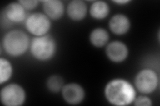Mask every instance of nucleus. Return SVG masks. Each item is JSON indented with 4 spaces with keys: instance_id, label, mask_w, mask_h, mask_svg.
I'll return each mask as SVG.
<instances>
[{
    "instance_id": "9",
    "label": "nucleus",
    "mask_w": 160,
    "mask_h": 106,
    "mask_svg": "<svg viewBox=\"0 0 160 106\" xmlns=\"http://www.w3.org/2000/svg\"><path fill=\"white\" fill-rule=\"evenodd\" d=\"M106 56L114 63H121L128 57L129 50L127 45L119 41H114L108 43L106 48Z\"/></svg>"
},
{
    "instance_id": "13",
    "label": "nucleus",
    "mask_w": 160,
    "mask_h": 106,
    "mask_svg": "<svg viewBox=\"0 0 160 106\" xmlns=\"http://www.w3.org/2000/svg\"><path fill=\"white\" fill-rule=\"evenodd\" d=\"M109 35L105 29H94L89 35V41L93 47L102 48L108 44Z\"/></svg>"
},
{
    "instance_id": "14",
    "label": "nucleus",
    "mask_w": 160,
    "mask_h": 106,
    "mask_svg": "<svg viewBox=\"0 0 160 106\" xmlns=\"http://www.w3.org/2000/svg\"><path fill=\"white\" fill-rule=\"evenodd\" d=\"M109 5L103 1L94 2L89 9V13L92 18L102 20L106 18L109 13Z\"/></svg>"
},
{
    "instance_id": "11",
    "label": "nucleus",
    "mask_w": 160,
    "mask_h": 106,
    "mask_svg": "<svg viewBox=\"0 0 160 106\" xmlns=\"http://www.w3.org/2000/svg\"><path fill=\"white\" fill-rule=\"evenodd\" d=\"M87 12V5L82 0H73L68 5V16L73 21H82L86 17Z\"/></svg>"
},
{
    "instance_id": "19",
    "label": "nucleus",
    "mask_w": 160,
    "mask_h": 106,
    "mask_svg": "<svg viewBox=\"0 0 160 106\" xmlns=\"http://www.w3.org/2000/svg\"><path fill=\"white\" fill-rule=\"evenodd\" d=\"M113 2L114 3H118V4H123V5H124V4H126V3H129L130 2V1H113Z\"/></svg>"
},
{
    "instance_id": "18",
    "label": "nucleus",
    "mask_w": 160,
    "mask_h": 106,
    "mask_svg": "<svg viewBox=\"0 0 160 106\" xmlns=\"http://www.w3.org/2000/svg\"><path fill=\"white\" fill-rule=\"evenodd\" d=\"M19 2L21 3L22 6L25 8L26 11H30V10H33L36 9L39 4V2L35 1V0H22V1H19Z\"/></svg>"
},
{
    "instance_id": "16",
    "label": "nucleus",
    "mask_w": 160,
    "mask_h": 106,
    "mask_svg": "<svg viewBox=\"0 0 160 106\" xmlns=\"http://www.w3.org/2000/svg\"><path fill=\"white\" fill-rule=\"evenodd\" d=\"M64 85L63 79L59 75L51 76L48 78L46 82V86L48 89L53 93H58L61 92Z\"/></svg>"
},
{
    "instance_id": "12",
    "label": "nucleus",
    "mask_w": 160,
    "mask_h": 106,
    "mask_svg": "<svg viewBox=\"0 0 160 106\" xmlns=\"http://www.w3.org/2000/svg\"><path fill=\"white\" fill-rule=\"evenodd\" d=\"M43 9L44 14L50 19L56 21L63 17L65 7L63 2L59 0H47L43 2Z\"/></svg>"
},
{
    "instance_id": "6",
    "label": "nucleus",
    "mask_w": 160,
    "mask_h": 106,
    "mask_svg": "<svg viewBox=\"0 0 160 106\" xmlns=\"http://www.w3.org/2000/svg\"><path fill=\"white\" fill-rule=\"evenodd\" d=\"M1 102L6 106L22 105L26 99L23 88L18 84H9L2 88L0 92Z\"/></svg>"
},
{
    "instance_id": "5",
    "label": "nucleus",
    "mask_w": 160,
    "mask_h": 106,
    "mask_svg": "<svg viewBox=\"0 0 160 106\" xmlns=\"http://www.w3.org/2000/svg\"><path fill=\"white\" fill-rule=\"evenodd\" d=\"M25 25L29 33L35 37H40L48 33L52 27V22L46 14L33 13L27 17Z\"/></svg>"
},
{
    "instance_id": "7",
    "label": "nucleus",
    "mask_w": 160,
    "mask_h": 106,
    "mask_svg": "<svg viewBox=\"0 0 160 106\" xmlns=\"http://www.w3.org/2000/svg\"><path fill=\"white\" fill-rule=\"evenodd\" d=\"M26 12L19 2L9 3L2 12V21H6V26L14 23H22L26 21L28 17Z\"/></svg>"
},
{
    "instance_id": "1",
    "label": "nucleus",
    "mask_w": 160,
    "mask_h": 106,
    "mask_svg": "<svg viewBox=\"0 0 160 106\" xmlns=\"http://www.w3.org/2000/svg\"><path fill=\"white\" fill-rule=\"evenodd\" d=\"M108 102L116 106H126L133 104L136 97V90L128 80L116 78L110 80L104 88Z\"/></svg>"
},
{
    "instance_id": "10",
    "label": "nucleus",
    "mask_w": 160,
    "mask_h": 106,
    "mask_svg": "<svg viewBox=\"0 0 160 106\" xmlns=\"http://www.w3.org/2000/svg\"><path fill=\"white\" fill-rule=\"evenodd\" d=\"M131 27V22L128 16L123 14H116L110 19L109 28L113 34L123 35L126 34Z\"/></svg>"
},
{
    "instance_id": "2",
    "label": "nucleus",
    "mask_w": 160,
    "mask_h": 106,
    "mask_svg": "<svg viewBox=\"0 0 160 106\" xmlns=\"http://www.w3.org/2000/svg\"><path fill=\"white\" fill-rule=\"evenodd\" d=\"M30 42L26 33L21 30H12L4 35L2 45L9 56L19 57L27 52L29 48Z\"/></svg>"
},
{
    "instance_id": "17",
    "label": "nucleus",
    "mask_w": 160,
    "mask_h": 106,
    "mask_svg": "<svg viewBox=\"0 0 160 106\" xmlns=\"http://www.w3.org/2000/svg\"><path fill=\"white\" fill-rule=\"evenodd\" d=\"M133 104L136 106H152V101L146 95H139L135 98Z\"/></svg>"
},
{
    "instance_id": "4",
    "label": "nucleus",
    "mask_w": 160,
    "mask_h": 106,
    "mask_svg": "<svg viewBox=\"0 0 160 106\" xmlns=\"http://www.w3.org/2000/svg\"><path fill=\"white\" fill-rule=\"evenodd\" d=\"M159 84L158 74L152 69H143L136 74L134 87L143 94H150L156 90Z\"/></svg>"
},
{
    "instance_id": "3",
    "label": "nucleus",
    "mask_w": 160,
    "mask_h": 106,
    "mask_svg": "<svg viewBox=\"0 0 160 106\" xmlns=\"http://www.w3.org/2000/svg\"><path fill=\"white\" fill-rule=\"evenodd\" d=\"M30 53L38 61L46 62L53 58L57 52V43L52 35L35 37L30 42Z\"/></svg>"
},
{
    "instance_id": "8",
    "label": "nucleus",
    "mask_w": 160,
    "mask_h": 106,
    "mask_svg": "<svg viewBox=\"0 0 160 106\" xmlns=\"http://www.w3.org/2000/svg\"><path fill=\"white\" fill-rule=\"evenodd\" d=\"M61 92L63 100L70 105L81 104L86 96L84 89L77 83L65 84Z\"/></svg>"
},
{
    "instance_id": "15",
    "label": "nucleus",
    "mask_w": 160,
    "mask_h": 106,
    "mask_svg": "<svg viewBox=\"0 0 160 106\" xmlns=\"http://www.w3.org/2000/svg\"><path fill=\"white\" fill-rule=\"evenodd\" d=\"M13 74V67L8 60L0 58V84L7 82L12 78Z\"/></svg>"
}]
</instances>
